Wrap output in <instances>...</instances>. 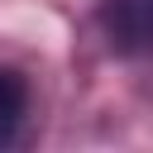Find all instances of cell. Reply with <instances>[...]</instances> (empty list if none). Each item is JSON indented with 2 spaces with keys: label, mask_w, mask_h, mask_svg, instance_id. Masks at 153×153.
Segmentation results:
<instances>
[{
  "label": "cell",
  "mask_w": 153,
  "mask_h": 153,
  "mask_svg": "<svg viewBox=\"0 0 153 153\" xmlns=\"http://www.w3.org/2000/svg\"><path fill=\"white\" fill-rule=\"evenodd\" d=\"M100 29H105L110 48H120V53L153 48V0H105Z\"/></svg>",
  "instance_id": "cell-1"
},
{
  "label": "cell",
  "mask_w": 153,
  "mask_h": 153,
  "mask_svg": "<svg viewBox=\"0 0 153 153\" xmlns=\"http://www.w3.org/2000/svg\"><path fill=\"white\" fill-rule=\"evenodd\" d=\"M24 105H29V86H24V76L10 72V67H0V148L19 134Z\"/></svg>",
  "instance_id": "cell-2"
}]
</instances>
